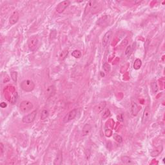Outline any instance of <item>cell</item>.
<instances>
[{"label": "cell", "instance_id": "9", "mask_svg": "<svg viewBox=\"0 0 165 165\" xmlns=\"http://www.w3.org/2000/svg\"><path fill=\"white\" fill-rule=\"evenodd\" d=\"M19 14L17 11H14V12L12 14L9 18V23L11 25H13L17 23L19 20Z\"/></svg>", "mask_w": 165, "mask_h": 165}, {"label": "cell", "instance_id": "21", "mask_svg": "<svg viewBox=\"0 0 165 165\" xmlns=\"http://www.w3.org/2000/svg\"><path fill=\"white\" fill-rule=\"evenodd\" d=\"M72 56L74 57H75V58L78 59V58H80V57H81L82 54L79 50H75L73 51L72 53Z\"/></svg>", "mask_w": 165, "mask_h": 165}, {"label": "cell", "instance_id": "15", "mask_svg": "<svg viewBox=\"0 0 165 165\" xmlns=\"http://www.w3.org/2000/svg\"><path fill=\"white\" fill-rule=\"evenodd\" d=\"M101 9V5H100L96 2V3L94 5V6H93L92 8L91 11H90V12H92V14H96V13L98 12Z\"/></svg>", "mask_w": 165, "mask_h": 165}, {"label": "cell", "instance_id": "7", "mask_svg": "<svg viewBox=\"0 0 165 165\" xmlns=\"http://www.w3.org/2000/svg\"><path fill=\"white\" fill-rule=\"evenodd\" d=\"M150 118H151V110L150 107L147 106L145 108V110L143 112V115L142 117V124H146L150 120Z\"/></svg>", "mask_w": 165, "mask_h": 165}, {"label": "cell", "instance_id": "10", "mask_svg": "<svg viewBox=\"0 0 165 165\" xmlns=\"http://www.w3.org/2000/svg\"><path fill=\"white\" fill-rule=\"evenodd\" d=\"M92 130V126L88 123H86L84 125L82 129V135L83 136H86V135H89Z\"/></svg>", "mask_w": 165, "mask_h": 165}, {"label": "cell", "instance_id": "20", "mask_svg": "<svg viewBox=\"0 0 165 165\" xmlns=\"http://www.w3.org/2000/svg\"><path fill=\"white\" fill-rule=\"evenodd\" d=\"M48 116H49V112L47 110H43L41 112V120L44 121L48 118Z\"/></svg>", "mask_w": 165, "mask_h": 165}, {"label": "cell", "instance_id": "22", "mask_svg": "<svg viewBox=\"0 0 165 165\" xmlns=\"http://www.w3.org/2000/svg\"><path fill=\"white\" fill-rule=\"evenodd\" d=\"M132 53V46L130 45L126 47V49L125 50V55L126 57H130V55Z\"/></svg>", "mask_w": 165, "mask_h": 165}, {"label": "cell", "instance_id": "5", "mask_svg": "<svg viewBox=\"0 0 165 165\" xmlns=\"http://www.w3.org/2000/svg\"><path fill=\"white\" fill-rule=\"evenodd\" d=\"M77 113H78V110H77V109L72 110L68 112V113L65 116L63 119V122L64 123H68V122L71 121L72 120H73V119L76 117Z\"/></svg>", "mask_w": 165, "mask_h": 165}, {"label": "cell", "instance_id": "2", "mask_svg": "<svg viewBox=\"0 0 165 165\" xmlns=\"http://www.w3.org/2000/svg\"><path fill=\"white\" fill-rule=\"evenodd\" d=\"M33 108V104L30 101H23L19 105V109L23 113H27Z\"/></svg>", "mask_w": 165, "mask_h": 165}, {"label": "cell", "instance_id": "11", "mask_svg": "<svg viewBox=\"0 0 165 165\" xmlns=\"http://www.w3.org/2000/svg\"><path fill=\"white\" fill-rule=\"evenodd\" d=\"M62 162H63V156H62V152L60 151L57 154V156L54 161V164L60 165L62 164Z\"/></svg>", "mask_w": 165, "mask_h": 165}, {"label": "cell", "instance_id": "6", "mask_svg": "<svg viewBox=\"0 0 165 165\" xmlns=\"http://www.w3.org/2000/svg\"><path fill=\"white\" fill-rule=\"evenodd\" d=\"M70 2L67 1V0L60 2V3L57 5V7H56V12H57V13H59V14H61V13L63 12L65 10L66 8L70 5Z\"/></svg>", "mask_w": 165, "mask_h": 165}, {"label": "cell", "instance_id": "28", "mask_svg": "<svg viewBox=\"0 0 165 165\" xmlns=\"http://www.w3.org/2000/svg\"><path fill=\"white\" fill-rule=\"evenodd\" d=\"M0 146H1V155H2L3 153V150H4V146H3V144L2 143H1V144H0Z\"/></svg>", "mask_w": 165, "mask_h": 165}, {"label": "cell", "instance_id": "13", "mask_svg": "<svg viewBox=\"0 0 165 165\" xmlns=\"http://www.w3.org/2000/svg\"><path fill=\"white\" fill-rule=\"evenodd\" d=\"M132 113L133 116H137V113H139V110H140V108L138 107V105H137L136 103L133 102L132 103Z\"/></svg>", "mask_w": 165, "mask_h": 165}, {"label": "cell", "instance_id": "26", "mask_svg": "<svg viewBox=\"0 0 165 165\" xmlns=\"http://www.w3.org/2000/svg\"><path fill=\"white\" fill-rule=\"evenodd\" d=\"M110 115V110L106 109V110L105 111V112H104L103 114L102 117L103 119H106V118H107Z\"/></svg>", "mask_w": 165, "mask_h": 165}, {"label": "cell", "instance_id": "29", "mask_svg": "<svg viewBox=\"0 0 165 165\" xmlns=\"http://www.w3.org/2000/svg\"><path fill=\"white\" fill-rule=\"evenodd\" d=\"M0 107H2V108H5V107H7V104L5 102H2V103H1V105H0Z\"/></svg>", "mask_w": 165, "mask_h": 165}, {"label": "cell", "instance_id": "1", "mask_svg": "<svg viewBox=\"0 0 165 165\" xmlns=\"http://www.w3.org/2000/svg\"><path fill=\"white\" fill-rule=\"evenodd\" d=\"M20 86L23 91L26 92H30L34 89L35 84L32 81L27 79V80L23 81L21 83Z\"/></svg>", "mask_w": 165, "mask_h": 165}, {"label": "cell", "instance_id": "8", "mask_svg": "<svg viewBox=\"0 0 165 165\" xmlns=\"http://www.w3.org/2000/svg\"><path fill=\"white\" fill-rule=\"evenodd\" d=\"M112 32L111 31V30H109V31H108L107 32L105 33V34L104 35L102 40L103 46L105 47V46L108 45L110 40L111 37H112Z\"/></svg>", "mask_w": 165, "mask_h": 165}, {"label": "cell", "instance_id": "17", "mask_svg": "<svg viewBox=\"0 0 165 165\" xmlns=\"http://www.w3.org/2000/svg\"><path fill=\"white\" fill-rule=\"evenodd\" d=\"M121 161L123 164H133L132 160L129 157H127V156H123L121 157Z\"/></svg>", "mask_w": 165, "mask_h": 165}, {"label": "cell", "instance_id": "14", "mask_svg": "<svg viewBox=\"0 0 165 165\" xmlns=\"http://www.w3.org/2000/svg\"><path fill=\"white\" fill-rule=\"evenodd\" d=\"M106 105H107V103H106L105 101L100 103L97 105V107H96V108H95V111H96V113H100V112H102V111L105 109Z\"/></svg>", "mask_w": 165, "mask_h": 165}, {"label": "cell", "instance_id": "24", "mask_svg": "<svg viewBox=\"0 0 165 165\" xmlns=\"http://www.w3.org/2000/svg\"><path fill=\"white\" fill-rule=\"evenodd\" d=\"M103 70L106 72H110L111 70V67L108 63H104L103 66Z\"/></svg>", "mask_w": 165, "mask_h": 165}, {"label": "cell", "instance_id": "16", "mask_svg": "<svg viewBox=\"0 0 165 165\" xmlns=\"http://www.w3.org/2000/svg\"><path fill=\"white\" fill-rule=\"evenodd\" d=\"M54 92H55V88H54V86H53V85H51V86H48L47 90H46V94H47V96H48V97L53 96L54 94Z\"/></svg>", "mask_w": 165, "mask_h": 165}, {"label": "cell", "instance_id": "27", "mask_svg": "<svg viewBox=\"0 0 165 165\" xmlns=\"http://www.w3.org/2000/svg\"><path fill=\"white\" fill-rule=\"evenodd\" d=\"M68 50H64L62 52V53L61 54V56H60V59H62V60H63V59H65V57H67V56L68 55Z\"/></svg>", "mask_w": 165, "mask_h": 165}, {"label": "cell", "instance_id": "18", "mask_svg": "<svg viewBox=\"0 0 165 165\" xmlns=\"http://www.w3.org/2000/svg\"><path fill=\"white\" fill-rule=\"evenodd\" d=\"M142 65V61L140 59H136L134 63V68L135 70H139Z\"/></svg>", "mask_w": 165, "mask_h": 165}, {"label": "cell", "instance_id": "25", "mask_svg": "<svg viewBox=\"0 0 165 165\" xmlns=\"http://www.w3.org/2000/svg\"><path fill=\"white\" fill-rule=\"evenodd\" d=\"M10 75L14 83H16L17 81H18V73L16 72H12L10 74Z\"/></svg>", "mask_w": 165, "mask_h": 165}, {"label": "cell", "instance_id": "23", "mask_svg": "<svg viewBox=\"0 0 165 165\" xmlns=\"http://www.w3.org/2000/svg\"><path fill=\"white\" fill-rule=\"evenodd\" d=\"M113 139H114L117 143H121L123 142V138H122V137L121 136V135H118V134H113Z\"/></svg>", "mask_w": 165, "mask_h": 165}, {"label": "cell", "instance_id": "3", "mask_svg": "<svg viewBox=\"0 0 165 165\" xmlns=\"http://www.w3.org/2000/svg\"><path fill=\"white\" fill-rule=\"evenodd\" d=\"M39 43V40L36 36H32L30 37L27 41L28 46L31 51H34L36 49Z\"/></svg>", "mask_w": 165, "mask_h": 165}, {"label": "cell", "instance_id": "12", "mask_svg": "<svg viewBox=\"0 0 165 165\" xmlns=\"http://www.w3.org/2000/svg\"><path fill=\"white\" fill-rule=\"evenodd\" d=\"M96 1H89V2H88V3L86 4L85 8V16L87 15L90 11H91L92 8V7L94 6V5L96 3Z\"/></svg>", "mask_w": 165, "mask_h": 165}, {"label": "cell", "instance_id": "4", "mask_svg": "<svg viewBox=\"0 0 165 165\" xmlns=\"http://www.w3.org/2000/svg\"><path fill=\"white\" fill-rule=\"evenodd\" d=\"M36 116H37V110H34L30 113H29L25 117H23V119H22V121H23V123H26V124L32 123L36 119Z\"/></svg>", "mask_w": 165, "mask_h": 165}, {"label": "cell", "instance_id": "19", "mask_svg": "<svg viewBox=\"0 0 165 165\" xmlns=\"http://www.w3.org/2000/svg\"><path fill=\"white\" fill-rule=\"evenodd\" d=\"M151 89L154 94H156L158 92V86L156 81H153L151 83Z\"/></svg>", "mask_w": 165, "mask_h": 165}]
</instances>
